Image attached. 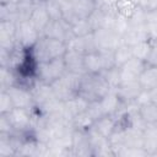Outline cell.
I'll use <instances>...</instances> for the list:
<instances>
[{
	"mask_svg": "<svg viewBox=\"0 0 157 157\" xmlns=\"http://www.w3.org/2000/svg\"><path fill=\"white\" fill-rule=\"evenodd\" d=\"M33 26L34 28L40 33H43L44 28L48 26V23L50 22V17H49V13L47 11V6H45V1H42L39 2L36 9L33 10L32 15H31V18L28 20Z\"/></svg>",
	"mask_w": 157,
	"mask_h": 157,
	"instance_id": "16",
	"label": "cell"
},
{
	"mask_svg": "<svg viewBox=\"0 0 157 157\" xmlns=\"http://www.w3.org/2000/svg\"><path fill=\"white\" fill-rule=\"evenodd\" d=\"M148 92H150V98H151V102H153V103H156V104H157V86H156L155 88L150 90Z\"/></svg>",
	"mask_w": 157,
	"mask_h": 157,
	"instance_id": "34",
	"label": "cell"
},
{
	"mask_svg": "<svg viewBox=\"0 0 157 157\" xmlns=\"http://www.w3.org/2000/svg\"><path fill=\"white\" fill-rule=\"evenodd\" d=\"M13 108H15V105L11 101L10 94L5 90H1V93H0V114H6V113L11 112Z\"/></svg>",
	"mask_w": 157,
	"mask_h": 157,
	"instance_id": "30",
	"label": "cell"
},
{
	"mask_svg": "<svg viewBox=\"0 0 157 157\" xmlns=\"http://www.w3.org/2000/svg\"><path fill=\"white\" fill-rule=\"evenodd\" d=\"M71 152L74 156H93L88 130L74 129L71 137Z\"/></svg>",
	"mask_w": 157,
	"mask_h": 157,
	"instance_id": "10",
	"label": "cell"
},
{
	"mask_svg": "<svg viewBox=\"0 0 157 157\" xmlns=\"http://www.w3.org/2000/svg\"><path fill=\"white\" fill-rule=\"evenodd\" d=\"M45 6H47V11L49 13L50 20H61L63 18L61 6H60L59 0H49V1H45Z\"/></svg>",
	"mask_w": 157,
	"mask_h": 157,
	"instance_id": "29",
	"label": "cell"
},
{
	"mask_svg": "<svg viewBox=\"0 0 157 157\" xmlns=\"http://www.w3.org/2000/svg\"><path fill=\"white\" fill-rule=\"evenodd\" d=\"M144 148L148 156H157V125H147L144 130Z\"/></svg>",
	"mask_w": 157,
	"mask_h": 157,
	"instance_id": "20",
	"label": "cell"
},
{
	"mask_svg": "<svg viewBox=\"0 0 157 157\" xmlns=\"http://www.w3.org/2000/svg\"><path fill=\"white\" fill-rule=\"evenodd\" d=\"M64 61H65L66 70L69 72L77 74V75H83L87 72L85 66V54L80 52L67 49L64 55Z\"/></svg>",
	"mask_w": 157,
	"mask_h": 157,
	"instance_id": "13",
	"label": "cell"
},
{
	"mask_svg": "<svg viewBox=\"0 0 157 157\" xmlns=\"http://www.w3.org/2000/svg\"><path fill=\"white\" fill-rule=\"evenodd\" d=\"M40 33L34 28L29 21H22L17 23L16 29V42L23 48H32L39 39Z\"/></svg>",
	"mask_w": 157,
	"mask_h": 157,
	"instance_id": "8",
	"label": "cell"
},
{
	"mask_svg": "<svg viewBox=\"0 0 157 157\" xmlns=\"http://www.w3.org/2000/svg\"><path fill=\"white\" fill-rule=\"evenodd\" d=\"M97 6L99 7H108V9H115V5L119 0H96Z\"/></svg>",
	"mask_w": 157,
	"mask_h": 157,
	"instance_id": "33",
	"label": "cell"
},
{
	"mask_svg": "<svg viewBox=\"0 0 157 157\" xmlns=\"http://www.w3.org/2000/svg\"><path fill=\"white\" fill-rule=\"evenodd\" d=\"M67 49L80 52L82 54H90V53L98 52L96 42H94L93 32L83 37H74L70 42H67Z\"/></svg>",
	"mask_w": 157,
	"mask_h": 157,
	"instance_id": "14",
	"label": "cell"
},
{
	"mask_svg": "<svg viewBox=\"0 0 157 157\" xmlns=\"http://www.w3.org/2000/svg\"><path fill=\"white\" fill-rule=\"evenodd\" d=\"M12 125V128L16 130V132L27 135L32 134L33 125H34V113L33 109H26V108H13L11 112L5 114Z\"/></svg>",
	"mask_w": 157,
	"mask_h": 157,
	"instance_id": "5",
	"label": "cell"
},
{
	"mask_svg": "<svg viewBox=\"0 0 157 157\" xmlns=\"http://www.w3.org/2000/svg\"><path fill=\"white\" fill-rule=\"evenodd\" d=\"M60 1H67V2H70L71 0H60Z\"/></svg>",
	"mask_w": 157,
	"mask_h": 157,
	"instance_id": "36",
	"label": "cell"
},
{
	"mask_svg": "<svg viewBox=\"0 0 157 157\" xmlns=\"http://www.w3.org/2000/svg\"><path fill=\"white\" fill-rule=\"evenodd\" d=\"M115 91L124 103H129L136 99L139 93L142 91V87L139 81H128V82H121L115 88Z\"/></svg>",
	"mask_w": 157,
	"mask_h": 157,
	"instance_id": "15",
	"label": "cell"
},
{
	"mask_svg": "<svg viewBox=\"0 0 157 157\" xmlns=\"http://www.w3.org/2000/svg\"><path fill=\"white\" fill-rule=\"evenodd\" d=\"M93 37L98 52H114L124 43L123 37L110 28H98L93 31Z\"/></svg>",
	"mask_w": 157,
	"mask_h": 157,
	"instance_id": "6",
	"label": "cell"
},
{
	"mask_svg": "<svg viewBox=\"0 0 157 157\" xmlns=\"http://www.w3.org/2000/svg\"><path fill=\"white\" fill-rule=\"evenodd\" d=\"M131 58H134L132 56L131 45H128V44L123 43L121 45H119L114 50V61H115V66H118V67H120L121 65H124Z\"/></svg>",
	"mask_w": 157,
	"mask_h": 157,
	"instance_id": "23",
	"label": "cell"
},
{
	"mask_svg": "<svg viewBox=\"0 0 157 157\" xmlns=\"http://www.w3.org/2000/svg\"><path fill=\"white\" fill-rule=\"evenodd\" d=\"M137 5L146 12L157 10V0H137Z\"/></svg>",
	"mask_w": 157,
	"mask_h": 157,
	"instance_id": "32",
	"label": "cell"
},
{
	"mask_svg": "<svg viewBox=\"0 0 157 157\" xmlns=\"http://www.w3.org/2000/svg\"><path fill=\"white\" fill-rule=\"evenodd\" d=\"M44 1H49V0H44Z\"/></svg>",
	"mask_w": 157,
	"mask_h": 157,
	"instance_id": "37",
	"label": "cell"
},
{
	"mask_svg": "<svg viewBox=\"0 0 157 157\" xmlns=\"http://www.w3.org/2000/svg\"><path fill=\"white\" fill-rule=\"evenodd\" d=\"M125 146L126 147H135V148H144V131L126 126L125 128Z\"/></svg>",
	"mask_w": 157,
	"mask_h": 157,
	"instance_id": "21",
	"label": "cell"
},
{
	"mask_svg": "<svg viewBox=\"0 0 157 157\" xmlns=\"http://www.w3.org/2000/svg\"><path fill=\"white\" fill-rule=\"evenodd\" d=\"M150 42H151V49L146 59V64L157 65V38H150Z\"/></svg>",
	"mask_w": 157,
	"mask_h": 157,
	"instance_id": "31",
	"label": "cell"
},
{
	"mask_svg": "<svg viewBox=\"0 0 157 157\" xmlns=\"http://www.w3.org/2000/svg\"><path fill=\"white\" fill-rule=\"evenodd\" d=\"M109 91L110 87L102 72H86L81 76L78 96L87 102L101 101Z\"/></svg>",
	"mask_w": 157,
	"mask_h": 157,
	"instance_id": "2",
	"label": "cell"
},
{
	"mask_svg": "<svg viewBox=\"0 0 157 157\" xmlns=\"http://www.w3.org/2000/svg\"><path fill=\"white\" fill-rule=\"evenodd\" d=\"M93 123H94V120L92 119V117L88 114V112L86 109L85 112L77 114L71 120V126L77 130H88L93 125Z\"/></svg>",
	"mask_w": 157,
	"mask_h": 157,
	"instance_id": "25",
	"label": "cell"
},
{
	"mask_svg": "<svg viewBox=\"0 0 157 157\" xmlns=\"http://www.w3.org/2000/svg\"><path fill=\"white\" fill-rule=\"evenodd\" d=\"M81 76L82 75L66 71L61 77H59L50 85L54 96L60 102H66L78 96V86H80Z\"/></svg>",
	"mask_w": 157,
	"mask_h": 157,
	"instance_id": "3",
	"label": "cell"
},
{
	"mask_svg": "<svg viewBox=\"0 0 157 157\" xmlns=\"http://www.w3.org/2000/svg\"><path fill=\"white\" fill-rule=\"evenodd\" d=\"M71 31L74 37H83L93 32V27L88 18L86 20H77L71 25Z\"/></svg>",
	"mask_w": 157,
	"mask_h": 157,
	"instance_id": "26",
	"label": "cell"
},
{
	"mask_svg": "<svg viewBox=\"0 0 157 157\" xmlns=\"http://www.w3.org/2000/svg\"><path fill=\"white\" fill-rule=\"evenodd\" d=\"M105 81L108 82L110 90H115L120 83H121V75H120V69L118 66H113L108 70L102 71Z\"/></svg>",
	"mask_w": 157,
	"mask_h": 157,
	"instance_id": "27",
	"label": "cell"
},
{
	"mask_svg": "<svg viewBox=\"0 0 157 157\" xmlns=\"http://www.w3.org/2000/svg\"><path fill=\"white\" fill-rule=\"evenodd\" d=\"M150 49H151V42H150V39L131 45L132 56L136 58V59H140V60H142L145 63H146V59H147V56L150 54Z\"/></svg>",
	"mask_w": 157,
	"mask_h": 157,
	"instance_id": "28",
	"label": "cell"
},
{
	"mask_svg": "<svg viewBox=\"0 0 157 157\" xmlns=\"http://www.w3.org/2000/svg\"><path fill=\"white\" fill-rule=\"evenodd\" d=\"M146 66V63L136 59V58H131L129 61H126L124 65H121L120 69V75H121V82H128V81H139V77L141 75V72L144 71Z\"/></svg>",
	"mask_w": 157,
	"mask_h": 157,
	"instance_id": "12",
	"label": "cell"
},
{
	"mask_svg": "<svg viewBox=\"0 0 157 157\" xmlns=\"http://www.w3.org/2000/svg\"><path fill=\"white\" fill-rule=\"evenodd\" d=\"M42 36L55 38L59 40H63L67 44L74 38L72 31H71V25L67 23L65 20H50L48 26L44 28Z\"/></svg>",
	"mask_w": 157,
	"mask_h": 157,
	"instance_id": "7",
	"label": "cell"
},
{
	"mask_svg": "<svg viewBox=\"0 0 157 157\" xmlns=\"http://www.w3.org/2000/svg\"><path fill=\"white\" fill-rule=\"evenodd\" d=\"M66 71L67 70H66L64 56H63V58H58V59H54V60H50V61L37 64L36 77L40 82L52 85L55 80L61 77Z\"/></svg>",
	"mask_w": 157,
	"mask_h": 157,
	"instance_id": "4",
	"label": "cell"
},
{
	"mask_svg": "<svg viewBox=\"0 0 157 157\" xmlns=\"http://www.w3.org/2000/svg\"><path fill=\"white\" fill-rule=\"evenodd\" d=\"M44 0H20L18 2H23V4H32V5H37L39 2H42Z\"/></svg>",
	"mask_w": 157,
	"mask_h": 157,
	"instance_id": "35",
	"label": "cell"
},
{
	"mask_svg": "<svg viewBox=\"0 0 157 157\" xmlns=\"http://www.w3.org/2000/svg\"><path fill=\"white\" fill-rule=\"evenodd\" d=\"M117 125H118V120H117L115 117H112V115H103L102 118L97 119V120L93 123L92 128H93L97 132H99L101 135H103L104 137H108V139H109V136L114 132Z\"/></svg>",
	"mask_w": 157,
	"mask_h": 157,
	"instance_id": "18",
	"label": "cell"
},
{
	"mask_svg": "<svg viewBox=\"0 0 157 157\" xmlns=\"http://www.w3.org/2000/svg\"><path fill=\"white\" fill-rule=\"evenodd\" d=\"M5 91L10 94L15 108H26V109L34 108V99L31 90L16 85L6 88Z\"/></svg>",
	"mask_w": 157,
	"mask_h": 157,
	"instance_id": "9",
	"label": "cell"
},
{
	"mask_svg": "<svg viewBox=\"0 0 157 157\" xmlns=\"http://www.w3.org/2000/svg\"><path fill=\"white\" fill-rule=\"evenodd\" d=\"M66 50L67 44L65 42L45 36H40L37 43L32 48H29V53L37 64L63 58Z\"/></svg>",
	"mask_w": 157,
	"mask_h": 157,
	"instance_id": "1",
	"label": "cell"
},
{
	"mask_svg": "<svg viewBox=\"0 0 157 157\" xmlns=\"http://www.w3.org/2000/svg\"><path fill=\"white\" fill-rule=\"evenodd\" d=\"M70 5L77 20L90 18L91 15L97 10L96 0H71Z\"/></svg>",
	"mask_w": 157,
	"mask_h": 157,
	"instance_id": "17",
	"label": "cell"
},
{
	"mask_svg": "<svg viewBox=\"0 0 157 157\" xmlns=\"http://www.w3.org/2000/svg\"><path fill=\"white\" fill-rule=\"evenodd\" d=\"M17 23L12 21H0V48L9 52L13 50L17 45L16 42Z\"/></svg>",
	"mask_w": 157,
	"mask_h": 157,
	"instance_id": "11",
	"label": "cell"
},
{
	"mask_svg": "<svg viewBox=\"0 0 157 157\" xmlns=\"http://www.w3.org/2000/svg\"><path fill=\"white\" fill-rule=\"evenodd\" d=\"M141 118L147 125H157V104L153 102H147L139 107Z\"/></svg>",
	"mask_w": 157,
	"mask_h": 157,
	"instance_id": "22",
	"label": "cell"
},
{
	"mask_svg": "<svg viewBox=\"0 0 157 157\" xmlns=\"http://www.w3.org/2000/svg\"><path fill=\"white\" fill-rule=\"evenodd\" d=\"M139 82L142 90H152L157 86V65H148L146 64L144 71L139 77Z\"/></svg>",
	"mask_w": 157,
	"mask_h": 157,
	"instance_id": "19",
	"label": "cell"
},
{
	"mask_svg": "<svg viewBox=\"0 0 157 157\" xmlns=\"http://www.w3.org/2000/svg\"><path fill=\"white\" fill-rule=\"evenodd\" d=\"M139 9L137 1L135 0H119L115 5V10L118 13L123 15L126 18H130Z\"/></svg>",
	"mask_w": 157,
	"mask_h": 157,
	"instance_id": "24",
	"label": "cell"
}]
</instances>
